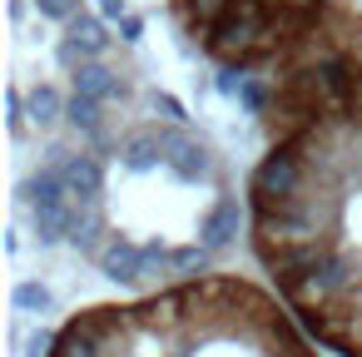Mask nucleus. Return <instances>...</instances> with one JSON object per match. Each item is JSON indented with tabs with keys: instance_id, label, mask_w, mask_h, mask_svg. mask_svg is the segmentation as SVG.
<instances>
[{
	"instance_id": "423d86ee",
	"label": "nucleus",
	"mask_w": 362,
	"mask_h": 357,
	"mask_svg": "<svg viewBox=\"0 0 362 357\" xmlns=\"http://www.w3.org/2000/svg\"><path fill=\"white\" fill-rule=\"evenodd\" d=\"M65 115H70V124H75V129H85V134H100V105H95V100L75 95V100L65 105Z\"/></svg>"
},
{
	"instance_id": "0eeeda50",
	"label": "nucleus",
	"mask_w": 362,
	"mask_h": 357,
	"mask_svg": "<svg viewBox=\"0 0 362 357\" xmlns=\"http://www.w3.org/2000/svg\"><path fill=\"white\" fill-rule=\"evenodd\" d=\"M35 6H40L45 21H65V25L80 16V0H35Z\"/></svg>"
},
{
	"instance_id": "7ed1b4c3",
	"label": "nucleus",
	"mask_w": 362,
	"mask_h": 357,
	"mask_svg": "<svg viewBox=\"0 0 362 357\" xmlns=\"http://www.w3.org/2000/svg\"><path fill=\"white\" fill-rule=\"evenodd\" d=\"M110 50V35H105V25L100 21H90V16H75L70 21V30H65V40H60V65L75 75L80 65H90L95 55H105Z\"/></svg>"
},
{
	"instance_id": "f257e3e1",
	"label": "nucleus",
	"mask_w": 362,
	"mask_h": 357,
	"mask_svg": "<svg viewBox=\"0 0 362 357\" xmlns=\"http://www.w3.org/2000/svg\"><path fill=\"white\" fill-rule=\"evenodd\" d=\"M248 179L253 253L313 342L362 357V80L322 65V100Z\"/></svg>"
},
{
	"instance_id": "39448f33",
	"label": "nucleus",
	"mask_w": 362,
	"mask_h": 357,
	"mask_svg": "<svg viewBox=\"0 0 362 357\" xmlns=\"http://www.w3.org/2000/svg\"><path fill=\"white\" fill-rule=\"evenodd\" d=\"M60 110H65V105H60V95H55L50 85H40V90L30 95V119H35V124H55Z\"/></svg>"
},
{
	"instance_id": "6e6552de",
	"label": "nucleus",
	"mask_w": 362,
	"mask_h": 357,
	"mask_svg": "<svg viewBox=\"0 0 362 357\" xmlns=\"http://www.w3.org/2000/svg\"><path fill=\"white\" fill-rule=\"evenodd\" d=\"M238 100H243V110H253V115H258V110L268 105V85H263V80H248V75H243V85H238Z\"/></svg>"
},
{
	"instance_id": "9b49d317",
	"label": "nucleus",
	"mask_w": 362,
	"mask_h": 357,
	"mask_svg": "<svg viewBox=\"0 0 362 357\" xmlns=\"http://www.w3.org/2000/svg\"><path fill=\"white\" fill-rule=\"evenodd\" d=\"M159 110H164V115H169V119H174V124H179V119H184V105H179V100H169V95H159Z\"/></svg>"
},
{
	"instance_id": "9d476101",
	"label": "nucleus",
	"mask_w": 362,
	"mask_h": 357,
	"mask_svg": "<svg viewBox=\"0 0 362 357\" xmlns=\"http://www.w3.org/2000/svg\"><path fill=\"white\" fill-rule=\"evenodd\" d=\"M139 30H144L139 16H124V21H119V35H124V40H139Z\"/></svg>"
},
{
	"instance_id": "20e7f679",
	"label": "nucleus",
	"mask_w": 362,
	"mask_h": 357,
	"mask_svg": "<svg viewBox=\"0 0 362 357\" xmlns=\"http://www.w3.org/2000/svg\"><path fill=\"white\" fill-rule=\"evenodd\" d=\"M75 95H85V100H95V105H105V100H115V95H124V85H119V75H110L105 65H80L75 70Z\"/></svg>"
},
{
	"instance_id": "1a4fd4ad",
	"label": "nucleus",
	"mask_w": 362,
	"mask_h": 357,
	"mask_svg": "<svg viewBox=\"0 0 362 357\" xmlns=\"http://www.w3.org/2000/svg\"><path fill=\"white\" fill-rule=\"evenodd\" d=\"M16 298H21L25 308H45V303H50V298H45V288H21Z\"/></svg>"
},
{
	"instance_id": "f03ea898",
	"label": "nucleus",
	"mask_w": 362,
	"mask_h": 357,
	"mask_svg": "<svg viewBox=\"0 0 362 357\" xmlns=\"http://www.w3.org/2000/svg\"><path fill=\"white\" fill-rule=\"evenodd\" d=\"M45 357H317L283 298L248 278H194L70 317Z\"/></svg>"
},
{
	"instance_id": "f8f14e48",
	"label": "nucleus",
	"mask_w": 362,
	"mask_h": 357,
	"mask_svg": "<svg viewBox=\"0 0 362 357\" xmlns=\"http://www.w3.org/2000/svg\"><path fill=\"white\" fill-rule=\"evenodd\" d=\"M100 11H105L110 21H124V16H129V11H124V0H100Z\"/></svg>"
}]
</instances>
